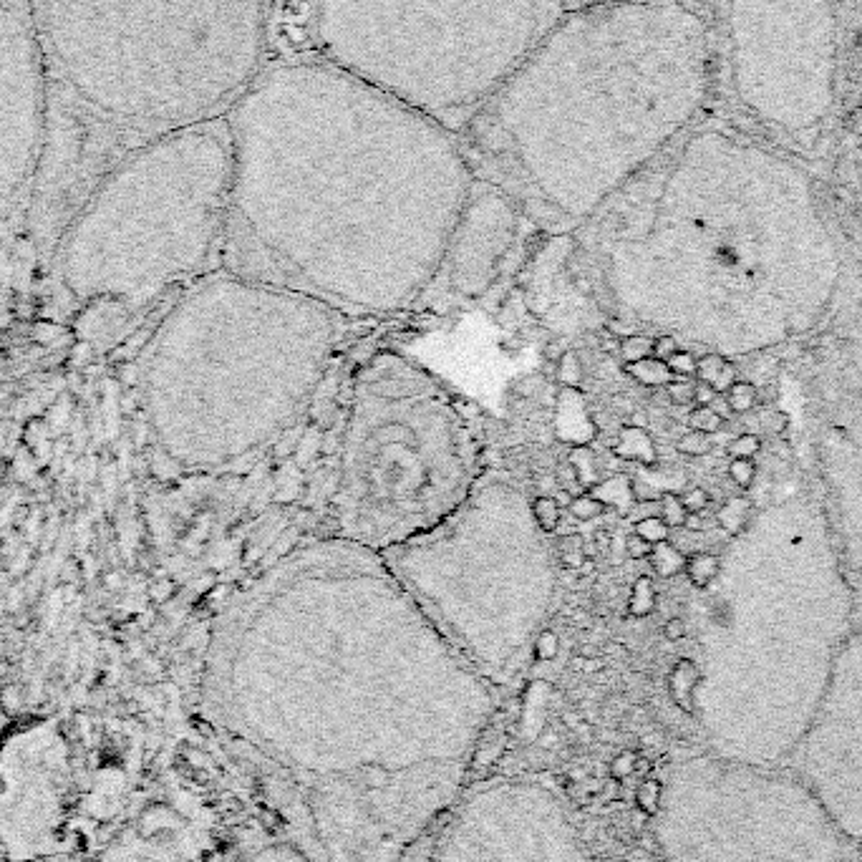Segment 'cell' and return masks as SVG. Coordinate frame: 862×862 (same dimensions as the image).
<instances>
[{
  "label": "cell",
  "mask_w": 862,
  "mask_h": 862,
  "mask_svg": "<svg viewBox=\"0 0 862 862\" xmlns=\"http://www.w3.org/2000/svg\"><path fill=\"white\" fill-rule=\"evenodd\" d=\"M573 497H575L573 492H568V489H563V487H558L555 492H552V500L558 502L560 510H568L570 502H573Z\"/></svg>",
  "instance_id": "cell-44"
},
{
  "label": "cell",
  "mask_w": 862,
  "mask_h": 862,
  "mask_svg": "<svg viewBox=\"0 0 862 862\" xmlns=\"http://www.w3.org/2000/svg\"><path fill=\"white\" fill-rule=\"evenodd\" d=\"M679 497H681V502H684L686 512H699V515L706 510V507H709V502H711L709 492H706L704 487H689L684 495H679Z\"/></svg>",
  "instance_id": "cell-35"
},
{
  "label": "cell",
  "mask_w": 862,
  "mask_h": 862,
  "mask_svg": "<svg viewBox=\"0 0 862 862\" xmlns=\"http://www.w3.org/2000/svg\"><path fill=\"white\" fill-rule=\"evenodd\" d=\"M656 605V590H653L651 578H638L633 585V598H631V613L636 615H648Z\"/></svg>",
  "instance_id": "cell-28"
},
{
  "label": "cell",
  "mask_w": 862,
  "mask_h": 862,
  "mask_svg": "<svg viewBox=\"0 0 862 862\" xmlns=\"http://www.w3.org/2000/svg\"><path fill=\"white\" fill-rule=\"evenodd\" d=\"M789 762L850 840H862V653L825 689Z\"/></svg>",
  "instance_id": "cell-12"
},
{
  "label": "cell",
  "mask_w": 862,
  "mask_h": 862,
  "mask_svg": "<svg viewBox=\"0 0 862 862\" xmlns=\"http://www.w3.org/2000/svg\"><path fill=\"white\" fill-rule=\"evenodd\" d=\"M48 129V84L31 0H0V200L33 184Z\"/></svg>",
  "instance_id": "cell-13"
},
{
  "label": "cell",
  "mask_w": 862,
  "mask_h": 862,
  "mask_svg": "<svg viewBox=\"0 0 862 862\" xmlns=\"http://www.w3.org/2000/svg\"><path fill=\"white\" fill-rule=\"evenodd\" d=\"M227 116L121 159L58 235V273L81 300L142 313L220 265L230 197Z\"/></svg>",
  "instance_id": "cell-6"
},
{
  "label": "cell",
  "mask_w": 862,
  "mask_h": 862,
  "mask_svg": "<svg viewBox=\"0 0 862 862\" xmlns=\"http://www.w3.org/2000/svg\"><path fill=\"white\" fill-rule=\"evenodd\" d=\"M346 318L215 270L184 288L142 356V404L164 462L225 472L260 457L321 389Z\"/></svg>",
  "instance_id": "cell-5"
},
{
  "label": "cell",
  "mask_w": 862,
  "mask_h": 862,
  "mask_svg": "<svg viewBox=\"0 0 862 862\" xmlns=\"http://www.w3.org/2000/svg\"><path fill=\"white\" fill-rule=\"evenodd\" d=\"M757 452H762V437L754 434V431L739 434V437L726 447V454H729L731 459H754Z\"/></svg>",
  "instance_id": "cell-29"
},
{
  "label": "cell",
  "mask_w": 862,
  "mask_h": 862,
  "mask_svg": "<svg viewBox=\"0 0 862 862\" xmlns=\"http://www.w3.org/2000/svg\"><path fill=\"white\" fill-rule=\"evenodd\" d=\"M684 530L704 532V517H701L699 512H689V515H686V522H684Z\"/></svg>",
  "instance_id": "cell-43"
},
{
  "label": "cell",
  "mask_w": 862,
  "mask_h": 862,
  "mask_svg": "<svg viewBox=\"0 0 862 862\" xmlns=\"http://www.w3.org/2000/svg\"><path fill=\"white\" fill-rule=\"evenodd\" d=\"M532 517H535L537 527H540L545 535H552V532L560 527L563 510H560L558 502L552 500V495H537L535 500H532Z\"/></svg>",
  "instance_id": "cell-20"
},
{
  "label": "cell",
  "mask_w": 862,
  "mask_h": 862,
  "mask_svg": "<svg viewBox=\"0 0 862 862\" xmlns=\"http://www.w3.org/2000/svg\"><path fill=\"white\" fill-rule=\"evenodd\" d=\"M565 8L563 0H311V53L459 134Z\"/></svg>",
  "instance_id": "cell-8"
},
{
  "label": "cell",
  "mask_w": 862,
  "mask_h": 862,
  "mask_svg": "<svg viewBox=\"0 0 862 862\" xmlns=\"http://www.w3.org/2000/svg\"><path fill=\"white\" fill-rule=\"evenodd\" d=\"M716 391L711 389L709 384H701V381H696V389H694V404L696 406H711L716 399Z\"/></svg>",
  "instance_id": "cell-40"
},
{
  "label": "cell",
  "mask_w": 862,
  "mask_h": 862,
  "mask_svg": "<svg viewBox=\"0 0 862 862\" xmlns=\"http://www.w3.org/2000/svg\"><path fill=\"white\" fill-rule=\"evenodd\" d=\"M207 696L242 726H464L489 706L384 555L333 535L232 593L212 626Z\"/></svg>",
  "instance_id": "cell-3"
},
{
  "label": "cell",
  "mask_w": 862,
  "mask_h": 862,
  "mask_svg": "<svg viewBox=\"0 0 862 862\" xmlns=\"http://www.w3.org/2000/svg\"><path fill=\"white\" fill-rule=\"evenodd\" d=\"M726 421L721 419L719 414H716L711 406H694V409L689 411V429L691 431H704V434H711L714 437L716 431L724 429Z\"/></svg>",
  "instance_id": "cell-26"
},
{
  "label": "cell",
  "mask_w": 862,
  "mask_h": 862,
  "mask_svg": "<svg viewBox=\"0 0 862 862\" xmlns=\"http://www.w3.org/2000/svg\"><path fill=\"white\" fill-rule=\"evenodd\" d=\"M558 371H560V379H563L568 386H578L580 381H583V366H580V358L575 356L573 351H565L563 356H560Z\"/></svg>",
  "instance_id": "cell-34"
},
{
  "label": "cell",
  "mask_w": 862,
  "mask_h": 862,
  "mask_svg": "<svg viewBox=\"0 0 862 862\" xmlns=\"http://www.w3.org/2000/svg\"><path fill=\"white\" fill-rule=\"evenodd\" d=\"M749 507L744 505V500H729L724 507H721L719 512V525L724 527V532H729V535H736V532H742L744 527H747V515H749Z\"/></svg>",
  "instance_id": "cell-24"
},
{
  "label": "cell",
  "mask_w": 862,
  "mask_h": 862,
  "mask_svg": "<svg viewBox=\"0 0 862 862\" xmlns=\"http://www.w3.org/2000/svg\"><path fill=\"white\" fill-rule=\"evenodd\" d=\"M618 356L623 358V363H636V361H643V358H651L653 336H648V333H631V336L621 338Z\"/></svg>",
  "instance_id": "cell-22"
},
{
  "label": "cell",
  "mask_w": 862,
  "mask_h": 862,
  "mask_svg": "<svg viewBox=\"0 0 862 862\" xmlns=\"http://www.w3.org/2000/svg\"><path fill=\"white\" fill-rule=\"evenodd\" d=\"M726 401H729L734 414H752L754 406H759V389L752 381H736L729 391H726Z\"/></svg>",
  "instance_id": "cell-21"
},
{
  "label": "cell",
  "mask_w": 862,
  "mask_h": 862,
  "mask_svg": "<svg viewBox=\"0 0 862 862\" xmlns=\"http://www.w3.org/2000/svg\"><path fill=\"white\" fill-rule=\"evenodd\" d=\"M668 368H671L673 379H691L696 376V356L691 351H676L668 358Z\"/></svg>",
  "instance_id": "cell-32"
},
{
  "label": "cell",
  "mask_w": 862,
  "mask_h": 862,
  "mask_svg": "<svg viewBox=\"0 0 862 862\" xmlns=\"http://www.w3.org/2000/svg\"><path fill=\"white\" fill-rule=\"evenodd\" d=\"M759 426H762V431H769V434H782V431L787 429V414L774 409L762 411V416H759Z\"/></svg>",
  "instance_id": "cell-37"
},
{
  "label": "cell",
  "mask_w": 862,
  "mask_h": 862,
  "mask_svg": "<svg viewBox=\"0 0 862 862\" xmlns=\"http://www.w3.org/2000/svg\"><path fill=\"white\" fill-rule=\"evenodd\" d=\"M711 409L716 411V414L721 416V419L724 421H729V419H734V411H731V406H729V401H726V396L724 394H719L714 399V404H711Z\"/></svg>",
  "instance_id": "cell-42"
},
{
  "label": "cell",
  "mask_w": 862,
  "mask_h": 862,
  "mask_svg": "<svg viewBox=\"0 0 862 862\" xmlns=\"http://www.w3.org/2000/svg\"><path fill=\"white\" fill-rule=\"evenodd\" d=\"M568 512L575 517V520L585 522V520H593V517L605 515V512H608V502L598 500V497L593 495H578L573 497V502H570Z\"/></svg>",
  "instance_id": "cell-27"
},
{
  "label": "cell",
  "mask_w": 862,
  "mask_h": 862,
  "mask_svg": "<svg viewBox=\"0 0 862 862\" xmlns=\"http://www.w3.org/2000/svg\"><path fill=\"white\" fill-rule=\"evenodd\" d=\"M852 862H862V850H860V852H857V855H855V857H852Z\"/></svg>",
  "instance_id": "cell-46"
},
{
  "label": "cell",
  "mask_w": 862,
  "mask_h": 862,
  "mask_svg": "<svg viewBox=\"0 0 862 862\" xmlns=\"http://www.w3.org/2000/svg\"><path fill=\"white\" fill-rule=\"evenodd\" d=\"M676 351H679V338L671 336V333H658L653 338V358H658V361H668Z\"/></svg>",
  "instance_id": "cell-36"
},
{
  "label": "cell",
  "mask_w": 862,
  "mask_h": 862,
  "mask_svg": "<svg viewBox=\"0 0 862 862\" xmlns=\"http://www.w3.org/2000/svg\"><path fill=\"white\" fill-rule=\"evenodd\" d=\"M671 527L666 525V522L661 520L658 515H648L641 517V520L636 522V535H641L643 540L651 542V545H658V542H666L668 535H671Z\"/></svg>",
  "instance_id": "cell-30"
},
{
  "label": "cell",
  "mask_w": 862,
  "mask_h": 862,
  "mask_svg": "<svg viewBox=\"0 0 862 862\" xmlns=\"http://www.w3.org/2000/svg\"><path fill=\"white\" fill-rule=\"evenodd\" d=\"M847 842L802 779L724 757L684 764L663 807L668 862H852Z\"/></svg>",
  "instance_id": "cell-10"
},
{
  "label": "cell",
  "mask_w": 862,
  "mask_h": 862,
  "mask_svg": "<svg viewBox=\"0 0 862 862\" xmlns=\"http://www.w3.org/2000/svg\"><path fill=\"white\" fill-rule=\"evenodd\" d=\"M663 633H666L668 641H681V638L686 636V623L681 621V618H671V621L663 626Z\"/></svg>",
  "instance_id": "cell-41"
},
{
  "label": "cell",
  "mask_w": 862,
  "mask_h": 862,
  "mask_svg": "<svg viewBox=\"0 0 862 862\" xmlns=\"http://www.w3.org/2000/svg\"><path fill=\"white\" fill-rule=\"evenodd\" d=\"M686 507L684 502H681L679 495H673V492H663L661 497H658V517H661L663 522H666L668 527H684L686 522Z\"/></svg>",
  "instance_id": "cell-23"
},
{
  "label": "cell",
  "mask_w": 862,
  "mask_h": 862,
  "mask_svg": "<svg viewBox=\"0 0 862 862\" xmlns=\"http://www.w3.org/2000/svg\"><path fill=\"white\" fill-rule=\"evenodd\" d=\"M729 479L736 484L739 489H752L754 479H757V464H754V459H731L729 462Z\"/></svg>",
  "instance_id": "cell-31"
},
{
  "label": "cell",
  "mask_w": 862,
  "mask_h": 862,
  "mask_svg": "<svg viewBox=\"0 0 862 862\" xmlns=\"http://www.w3.org/2000/svg\"><path fill=\"white\" fill-rule=\"evenodd\" d=\"M684 573L694 588L706 590L716 578H719L721 555H716V552H706V550L691 552V555H686Z\"/></svg>",
  "instance_id": "cell-16"
},
{
  "label": "cell",
  "mask_w": 862,
  "mask_h": 862,
  "mask_svg": "<svg viewBox=\"0 0 862 862\" xmlns=\"http://www.w3.org/2000/svg\"><path fill=\"white\" fill-rule=\"evenodd\" d=\"M731 84L744 109L789 137L815 134L835 104L840 28L827 0H729Z\"/></svg>",
  "instance_id": "cell-11"
},
{
  "label": "cell",
  "mask_w": 862,
  "mask_h": 862,
  "mask_svg": "<svg viewBox=\"0 0 862 862\" xmlns=\"http://www.w3.org/2000/svg\"><path fill=\"white\" fill-rule=\"evenodd\" d=\"M714 449V439H711V434H704V431H686L684 437L676 442V452H681L684 457H706V454Z\"/></svg>",
  "instance_id": "cell-25"
},
{
  "label": "cell",
  "mask_w": 862,
  "mask_h": 862,
  "mask_svg": "<svg viewBox=\"0 0 862 862\" xmlns=\"http://www.w3.org/2000/svg\"><path fill=\"white\" fill-rule=\"evenodd\" d=\"M563 3H565V0H563ZM565 6H568V3H565Z\"/></svg>",
  "instance_id": "cell-47"
},
{
  "label": "cell",
  "mask_w": 862,
  "mask_h": 862,
  "mask_svg": "<svg viewBox=\"0 0 862 862\" xmlns=\"http://www.w3.org/2000/svg\"><path fill=\"white\" fill-rule=\"evenodd\" d=\"M618 454L628 459H641V462H653L656 447L643 429H626L618 439Z\"/></svg>",
  "instance_id": "cell-19"
},
{
  "label": "cell",
  "mask_w": 862,
  "mask_h": 862,
  "mask_svg": "<svg viewBox=\"0 0 862 862\" xmlns=\"http://www.w3.org/2000/svg\"><path fill=\"white\" fill-rule=\"evenodd\" d=\"M555 648H558V638H555V633L540 631V636L535 638V651L540 653L542 658H550L555 656Z\"/></svg>",
  "instance_id": "cell-39"
},
{
  "label": "cell",
  "mask_w": 862,
  "mask_h": 862,
  "mask_svg": "<svg viewBox=\"0 0 862 862\" xmlns=\"http://www.w3.org/2000/svg\"><path fill=\"white\" fill-rule=\"evenodd\" d=\"M648 560H651L653 573H658L661 578H673V575L684 573V565H686L684 552H681L679 547L673 545V542H668V540L653 545Z\"/></svg>",
  "instance_id": "cell-18"
},
{
  "label": "cell",
  "mask_w": 862,
  "mask_h": 862,
  "mask_svg": "<svg viewBox=\"0 0 862 862\" xmlns=\"http://www.w3.org/2000/svg\"><path fill=\"white\" fill-rule=\"evenodd\" d=\"M547 537L525 489L484 472L447 520L381 555L449 646L479 676L505 681L535 648L558 590Z\"/></svg>",
  "instance_id": "cell-9"
},
{
  "label": "cell",
  "mask_w": 862,
  "mask_h": 862,
  "mask_svg": "<svg viewBox=\"0 0 862 862\" xmlns=\"http://www.w3.org/2000/svg\"><path fill=\"white\" fill-rule=\"evenodd\" d=\"M709 89L689 0H595L565 8L457 137L474 179L563 237L691 132Z\"/></svg>",
  "instance_id": "cell-2"
},
{
  "label": "cell",
  "mask_w": 862,
  "mask_h": 862,
  "mask_svg": "<svg viewBox=\"0 0 862 862\" xmlns=\"http://www.w3.org/2000/svg\"><path fill=\"white\" fill-rule=\"evenodd\" d=\"M696 381L709 384L716 394H726L739 381V371L724 353L709 351L696 358Z\"/></svg>",
  "instance_id": "cell-15"
},
{
  "label": "cell",
  "mask_w": 862,
  "mask_h": 862,
  "mask_svg": "<svg viewBox=\"0 0 862 862\" xmlns=\"http://www.w3.org/2000/svg\"><path fill=\"white\" fill-rule=\"evenodd\" d=\"M48 84L38 230L137 149L222 119L270 66L273 0H31Z\"/></svg>",
  "instance_id": "cell-4"
},
{
  "label": "cell",
  "mask_w": 862,
  "mask_h": 862,
  "mask_svg": "<svg viewBox=\"0 0 862 862\" xmlns=\"http://www.w3.org/2000/svg\"><path fill=\"white\" fill-rule=\"evenodd\" d=\"M694 389H696V381H691V379H673L671 384L666 386L668 401H671V404H676V406L694 404Z\"/></svg>",
  "instance_id": "cell-33"
},
{
  "label": "cell",
  "mask_w": 862,
  "mask_h": 862,
  "mask_svg": "<svg viewBox=\"0 0 862 862\" xmlns=\"http://www.w3.org/2000/svg\"><path fill=\"white\" fill-rule=\"evenodd\" d=\"M651 550H653L651 542H646V540H643L641 535H636V532H633V535L628 537V542H626V552H628V555H631L633 560H643V558H648V555H651Z\"/></svg>",
  "instance_id": "cell-38"
},
{
  "label": "cell",
  "mask_w": 862,
  "mask_h": 862,
  "mask_svg": "<svg viewBox=\"0 0 862 862\" xmlns=\"http://www.w3.org/2000/svg\"><path fill=\"white\" fill-rule=\"evenodd\" d=\"M227 127L220 270L341 318L416 308L474 184L457 134L316 53L270 61Z\"/></svg>",
  "instance_id": "cell-1"
},
{
  "label": "cell",
  "mask_w": 862,
  "mask_h": 862,
  "mask_svg": "<svg viewBox=\"0 0 862 862\" xmlns=\"http://www.w3.org/2000/svg\"><path fill=\"white\" fill-rule=\"evenodd\" d=\"M525 225L530 222L505 192L474 179L442 263L414 311L452 313L482 298L505 270Z\"/></svg>",
  "instance_id": "cell-14"
},
{
  "label": "cell",
  "mask_w": 862,
  "mask_h": 862,
  "mask_svg": "<svg viewBox=\"0 0 862 862\" xmlns=\"http://www.w3.org/2000/svg\"><path fill=\"white\" fill-rule=\"evenodd\" d=\"M482 474L477 424L444 381L396 351L358 368L331 495L333 537L386 552L447 520Z\"/></svg>",
  "instance_id": "cell-7"
},
{
  "label": "cell",
  "mask_w": 862,
  "mask_h": 862,
  "mask_svg": "<svg viewBox=\"0 0 862 862\" xmlns=\"http://www.w3.org/2000/svg\"><path fill=\"white\" fill-rule=\"evenodd\" d=\"M623 366H626V374L631 376L633 381H638L641 386H648V389H661V386H668L673 381L668 363L658 361V358L653 356L636 363H623Z\"/></svg>",
  "instance_id": "cell-17"
},
{
  "label": "cell",
  "mask_w": 862,
  "mask_h": 862,
  "mask_svg": "<svg viewBox=\"0 0 862 862\" xmlns=\"http://www.w3.org/2000/svg\"><path fill=\"white\" fill-rule=\"evenodd\" d=\"M774 401H777V386H774V384L764 386L762 394H759V404L769 406V404H774Z\"/></svg>",
  "instance_id": "cell-45"
}]
</instances>
